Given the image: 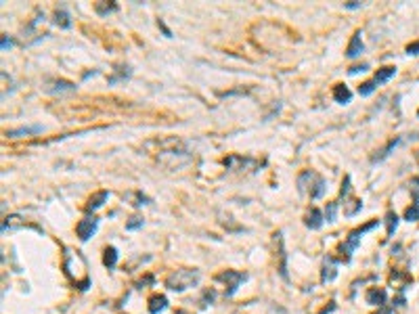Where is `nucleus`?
Wrapping results in <instances>:
<instances>
[{
    "label": "nucleus",
    "instance_id": "obj_8",
    "mask_svg": "<svg viewBox=\"0 0 419 314\" xmlns=\"http://www.w3.org/2000/svg\"><path fill=\"white\" fill-rule=\"evenodd\" d=\"M338 276V262L331 258V256H327L325 260H323V270H321V283L325 285V283H331L334 278Z\"/></svg>",
    "mask_w": 419,
    "mask_h": 314
},
{
    "label": "nucleus",
    "instance_id": "obj_27",
    "mask_svg": "<svg viewBox=\"0 0 419 314\" xmlns=\"http://www.w3.org/2000/svg\"><path fill=\"white\" fill-rule=\"evenodd\" d=\"M405 220H407V222H417V220H419V203H413L411 207H407Z\"/></svg>",
    "mask_w": 419,
    "mask_h": 314
},
{
    "label": "nucleus",
    "instance_id": "obj_26",
    "mask_svg": "<svg viewBox=\"0 0 419 314\" xmlns=\"http://www.w3.org/2000/svg\"><path fill=\"white\" fill-rule=\"evenodd\" d=\"M128 195L134 197V203H132L134 207H143V205H149V203H151V199L145 197V195L141 193V191H136V193H128Z\"/></svg>",
    "mask_w": 419,
    "mask_h": 314
},
{
    "label": "nucleus",
    "instance_id": "obj_32",
    "mask_svg": "<svg viewBox=\"0 0 419 314\" xmlns=\"http://www.w3.org/2000/svg\"><path fill=\"white\" fill-rule=\"evenodd\" d=\"M153 283H155V278L151 274H147L145 278H141V281L136 283V289H143V285H153Z\"/></svg>",
    "mask_w": 419,
    "mask_h": 314
},
{
    "label": "nucleus",
    "instance_id": "obj_6",
    "mask_svg": "<svg viewBox=\"0 0 419 314\" xmlns=\"http://www.w3.org/2000/svg\"><path fill=\"white\" fill-rule=\"evenodd\" d=\"M323 222H325V214L321 212L319 207H310L306 212V216H304V224L308 226L310 231H319L323 226Z\"/></svg>",
    "mask_w": 419,
    "mask_h": 314
},
{
    "label": "nucleus",
    "instance_id": "obj_37",
    "mask_svg": "<svg viewBox=\"0 0 419 314\" xmlns=\"http://www.w3.org/2000/svg\"><path fill=\"white\" fill-rule=\"evenodd\" d=\"M157 25H160V29H162V32L166 34V36H168V38H172V32H170V29H168V27L164 25V21H157Z\"/></svg>",
    "mask_w": 419,
    "mask_h": 314
},
{
    "label": "nucleus",
    "instance_id": "obj_14",
    "mask_svg": "<svg viewBox=\"0 0 419 314\" xmlns=\"http://www.w3.org/2000/svg\"><path fill=\"white\" fill-rule=\"evenodd\" d=\"M350 99H352V92H350L348 86H344V84H336L334 86V101L336 103L346 105V103H350Z\"/></svg>",
    "mask_w": 419,
    "mask_h": 314
},
{
    "label": "nucleus",
    "instance_id": "obj_38",
    "mask_svg": "<svg viewBox=\"0 0 419 314\" xmlns=\"http://www.w3.org/2000/svg\"><path fill=\"white\" fill-rule=\"evenodd\" d=\"M346 9H361L363 7V3H348V5H344Z\"/></svg>",
    "mask_w": 419,
    "mask_h": 314
},
{
    "label": "nucleus",
    "instance_id": "obj_12",
    "mask_svg": "<svg viewBox=\"0 0 419 314\" xmlns=\"http://www.w3.org/2000/svg\"><path fill=\"white\" fill-rule=\"evenodd\" d=\"M74 90H76V84L67 80H55L50 88H46V92L50 95H63V92H74Z\"/></svg>",
    "mask_w": 419,
    "mask_h": 314
},
{
    "label": "nucleus",
    "instance_id": "obj_1",
    "mask_svg": "<svg viewBox=\"0 0 419 314\" xmlns=\"http://www.w3.org/2000/svg\"><path fill=\"white\" fill-rule=\"evenodd\" d=\"M298 191L302 195L308 193L310 199H321L325 195V191H327V182H325L323 176H319L317 172L304 170L298 176Z\"/></svg>",
    "mask_w": 419,
    "mask_h": 314
},
{
    "label": "nucleus",
    "instance_id": "obj_17",
    "mask_svg": "<svg viewBox=\"0 0 419 314\" xmlns=\"http://www.w3.org/2000/svg\"><path fill=\"white\" fill-rule=\"evenodd\" d=\"M166 306H168V298H166V295H151L147 308H149L151 314H160L162 310H166Z\"/></svg>",
    "mask_w": 419,
    "mask_h": 314
},
{
    "label": "nucleus",
    "instance_id": "obj_2",
    "mask_svg": "<svg viewBox=\"0 0 419 314\" xmlns=\"http://www.w3.org/2000/svg\"><path fill=\"white\" fill-rule=\"evenodd\" d=\"M199 278H201V272L199 270H191V268H183V270H174L172 274H168L166 278V287L170 291H185V289H191V287H197L199 283Z\"/></svg>",
    "mask_w": 419,
    "mask_h": 314
},
{
    "label": "nucleus",
    "instance_id": "obj_33",
    "mask_svg": "<svg viewBox=\"0 0 419 314\" xmlns=\"http://www.w3.org/2000/svg\"><path fill=\"white\" fill-rule=\"evenodd\" d=\"M0 46H3V50H9V48L15 46V40L9 38V36H3V42H0Z\"/></svg>",
    "mask_w": 419,
    "mask_h": 314
},
{
    "label": "nucleus",
    "instance_id": "obj_7",
    "mask_svg": "<svg viewBox=\"0 0 419 314\" xmlns=\"http://www.w3.org/2000/svg\"><path fill=\"white\" fill-rule=\"evenodd\" d=\"M365 300H367V304L381 308V306H386L388 293H386V289H381V287H371V289H367V293H365Z\"/></svg>",
    "mask_w": 419,
    "mask_h": 314
},
{
    "label": "nucleus",
    "instance_id": "obj_16",
    "mask_svg": "<svg viewBox=\"0 0 419 314\" xmlns=\"http://www.w3.org/2000/svg\"><path fill=\"white\" fill-rule=\"evenodd\" d=\"M275 241L279 243V258H281V264H279V272H281V276L287 281V266H285L287 254H285V247H283V235H281V233H277V235H275Z\"/></svg>",
    "mask_w": 419,
    "mask_h": 314
},
{
    "label": "nucleus",
    "instance_id": "obj_30",
    "mask_svg": "<svg viewBox=\"0 0 419 314\" xmlns=\"http://www.w3.org/2000/svg\"><path fill=\"white\" fill-rule=\"evenodd\" d=\"M350 176H344V182H342V189H340V197L346 201L348 199V195H350Z\"/></svg>",
    "mask_w": 419,
    "mask_h": 314
},
{
    "label": "nucleus",
    "instance_id": "obj_15",
    "mask_svg": "<svg viewBox=\"0 0 419 314\" xmlns=\"http://www.w3.org/2000/svg\"><path fill=\"white\" fill-rule=\"evenodd\" d=\"M42 130H44L42 126H21V128L7 130V136L9 138H19V136H27V134H40Z\"/></svg>",
    "mask_w": 419,
    "mask_h": 314
},
{
    "label": "nucleus",
    "instance_id": "obj_29",
    "mask_svg": "<svg viewBox=\"0 0 419 314\" xmlns=\"http://www.w3.org/2000/svg\"><path fill=\"white\" fill-rule=\"evenodd\" d=\"M143 218L141 216H132L128 222H126V231H136V229H141V226H143Z\"/></svg>",
    "mask_w": 419,
    "mask_h": 314
},
{
    "label": "nucleus",
    "instance_id": "obj_39",
    "mask_svg": "<svg viewBox=\"0 0 419 314\" xmlns=\"http://www.w3.org/2000/svg\"><path fill=\"white\" fill-rule=\"evenodd\" d=\"M334 310H336V304H334V302H331V306H329V308H325V310H323L321 314H329V312H334Z\"/></svg>",
    "mask_w": 419,
    "mask_h": 314
},
{
    "label": "nucleus",
    "instance_id": "obj_4",
    "mask_svg": "<svg viewBox=\"0 0 419 314\" xmlns=\"http://www.w3.org/2000/svg\"><path fill=\"white\" fill-rule=\"evenodd\" d=\"M216 281L226 283V287H229V289L224 291V298H231V295H235V291L239 289V285L243 281H248V274L239 272V270H224V272L216 274Z\"/></svg>",
    "mask_w": 419,
    "mask_h": 314
},
{
    "label": "nucleus",
    "instance_id": "obj_36",
    "mask_svg": "<svg viewBox=\"0 0 419 314\" xmlns=\"http://www.w3.org/2000/svg\"><path fill=\"white\" fill-rule=\"evenodd\" d=\"M392 312H394V308H392V306H381L375 314H392Z\"/></svg>",
    "mask_w": 419,
    "mask_h": 314
},
{
    "label": "nucleus",
    "instance_id": "obj_23",
    "mask_svg": "<svg viewBox=\"0 0 419 314\" xmlns=\"http://www.w3.org/2000/svg\"><path fill=\"white\" fill-rule=\"evenodd\" d=\"M95 11H97V15L105 17V15L117 11V3H97V5H95Z\"/></svg>",
    "mask_w": 419,
    "mask_h": 314
},
{
    "label": "nucleus",
    "instance_id": "obj_19",
    "mask_svg": "<svg viewBox=\"0 0 419 314\" xmlns=\"http://www.w3.org/2000/svg\"><path fill=\"white\" fill-rule=\"evenodd\" d=\"M396 76V67H392V65H388V67H381V69H377V74H375V78H373V82L379 86V84H383V82H388L390 78H394Z\"/></svg>",
    "mask_w": 419,
    "mask_h": 314
},
{
    "label": "nucleus",
    "instance_id": "obj_3",
    "mask_svg": "<svg viewBox=\"0 0 419 314\" xmlns=\"http://www.w3.org/2000/svg\"><path fill=\"white\" fill-rule=\"evenodd\" d=\"M377 224H379V220H371V222H367L365 226H361V229H354L350 235H348V241L340 245V252H342V256H344V262H350V256H352V252L358 247L361 237H363L365 233L373 231Z\"/></svg>",
    "mask_w": 419,
    "mask_h": 314
},
{
    "label": "nucleus",
    "instance_id": "obj_31",
    "mask_svg": "<svg viewBox=\"0 0 419 314\" xmlns=\"http://www.w3.org/2000/svg\"><path fill=\"white\" fill-rule=\"evenodd\" d=\"M367 69H369V63H361V65H352L350 69H348V74H350V76H356V74L367 72Z\"/></svg>",
    "mask_w": 419,
    "mask_h": 314
},
{
    "label": "nucleus",
    "instance_id": "obj_22",
    "mask_svg": "<svg viewBox=\"0 0 419 314\" xmlns=\"http://www.w3.org/2000/svg\"><path fill=\"white\" fill-rule=\"evenodd\" d=\"M113 76L109 78V84H115V82H122V80H126V78H130V74H132V69L128 67V65H115V69H113Z\"/></svg>",
    "mask_w": 419,
    "mask_h": 314
},
{
    "label": "nucleus",
    "instance_id": "obj_34",
    "mask_svg": "<svg viewBox=\"0 0 419 314\" xmlns=\"http://www.w3.org/2000/svg\"><path fill=\"white\" fill-rule=\"evenodd\" d=\"M407 55H419V40L417 42H411L407 46Z\"/></svg>",
    "mask_w": 419,
    "mask_h": 314
},
{
    "label": "nucleus",
    "instance_id": "obj_21",
    "mask_svg": "<svg viewBox=\"0 0 419 314\" xmlns=\"http://www.w3.org/2000/svg\"><path fill=\"white\" fill-rule=\"evenodd\" d=\"M55 25H59L61 29H69L72 27V17L65 9H57L55 11Z\"/></svg>",
    "mask_w": 419,
    "mask_h": 314
},
{
    "label": "nucleus",
    "instance_id": "obj_20",
    "mask_svg": "<svg viewBox=\"0 0 419 314\" xmlns=\"http://www.w3.org/2000/svg\"><path fill=\"white\" fill-rule=\"evenodd\" d=\"M103 264L107 266L109 270H113V268H115V264H117V249H115L113 245L105 247V252H103Z\"/></svg>",
    "mask_w": 419,
    "mask_h": 314
},
{
    "label": "nucleus",
    "instance_id": "obj_10",
    "mask_svg": "<svg viewBox=\"0 0 419 314\" xmlns=\"http://www.w3.org/2000/svg\"><path fill=\"white\" fill-rule=\"evenodd\" d=\"M400 143H403V138H400V136H396V138H392V141L386 145V147H383V149H379L373 157H371V164H377V162H383V160H388V157H390V153L400 145Z\"/></svg>",
    "mask_w": 419,
    "mask_h": 314
},
{
    "label": "nucleus",
    "instance_id": "obj_9",
    "mask_svg": "<svg viewBox=\"0 0 419 314\" xmlns=\"http://www.w3.org/2000/svg\"><path fill=\"white\" fill-rule=\"evenodd\" d=\"M363 50H365V44H363V40H361V32H354L352 38H350V42H348L346 57H348V59H356Z\"/></svg>",
    "mask_w": 419,
    "mask_h": 314
},
{
    "label": "nucleus",
    "instance_id": "obj_13",
    "mask_svg": "<svg viewBox=\"0 0 419 314\" xmlns=\"http://www.w3.org/2000/svg\"><path fill=\"white\" fill-rule=\"evenodd\" d=\"M107 197H109V191H99V193H95L88 199V203H86V214H93L95 209H99L105 201H107Z\"/></svg>",
    "mask_w": 419,
    "mask_h": 314
},
{
    "label": "nucleus",
    "instance_id": "obj_35",
    "mask_svg": "<svg viewBox=\"0 0 419 314\" xmlns=\"http://www.w3.org/2000/svg\"><path fill=\"white\" fill-rule=\"evenodd\" d=\"M403 306H405V295H403V293H400V295H398V298L394 300V306H392V308H403Z\"/></svg>",
    "mask_w": 419,
    "mask_h": 314
},
{
    "label": "nucleus",
    "instance_id": "obj_11",
    "mask_svg": "<svg viewBox=\"0 0 419 314\" xmlns=\"http://www.w3.org/2000/svg\"><path fill=\"white\" fill-rule=\"evenodd\" d=\"M256 162L250 160V157H239V155H231L224 160V166L229 170H246L248 166H254Z\"/></svg>",
    "mask_w": 419,
    "mask_h": 314
},
{
    "label": "nucleus",
    "instance_id": "obj_28",
    "mask_svg": "<svg viewBox=\"0 0 419 314\" xmlns=\"http://www.w3.org/2000/svg\"><path fill=\"white\" fill-rule=\"evenodd\" d=\"M375 88H377V84H375L373 80H371V82H363V84L358 86V95H361V97H369Z\"/></svg>",
    "mask_w": 419,
    "mask_h": 314
},
{
    "label": "nucleus",
    "instance_id": "obj_5",
    "mask_svg": "<svg viewBox=\"0 0 419 314\" xmlns=\"http://www.w3.org/2000/svg\"><path fill=\"white\" fill-rule=\"evenodd\" d=\"M97 226H99V220L93 216H88V218H84V220H80L78 222V226H76V231H78V237H80V241H88L95 233H97Z\"/></svg>",
    "mask_w": 419,
    "mask_h": 314
},
{
    "label": "nucleus",
    "instance_id": "obj_18",
    "mask_svg": "<svg viewBox=\"0 0 419 314\" xmlns=\"http://www.w3.org/2000/svg\"><path fill=\"white\" fill-rule=\"evenodd\" d=\"M25 226V220H21V216H17V214H11L5 218L3 222V233L7 231H17V229H23Z\"/></svg>",
    "mask_w": 419,
    "mask_h": 314
},
{
    "label": "nucleus",
    "instance_id": "obj_24",
    "mask_svg": "<svg viewBox=\"0 0 419 314\" xmlns=\"http://www.w3.org/2000/svg\"><path fill=\"white\" fill-rule=\"evenodd\" d=\"M325 220H327L329 224L338 220V201H329V203L325 205Z\"/></svg>",
    "mask_w": 419,
    "mask_h": 314
},
{
    "label": "nucleus",
    "instance_id": "obj_25",
    "mask_svg": "<svg viewBox=\"0 0 419 314\" xmlns=\"http://www.w3.org/2000/svg\"><path fill=\"white\" fill-rule=\"evenodd\" d=\"M386 229H388V237H394V233L398 229V216L394 212L386 214Z\"/></svg>",
    "mask_w": 419,
    "mask_h": 314
},
{
    "label": "nucleus",
    "instance_id": "obj_40",
    "mask_svg": "<svg viewBox=\"0 0 419 314\" xmlns=\"http://www.w3.org/2000/svg\"><path fill=\"white\" fill-rule=\"evenodd\" d=\"M417 117H419V109H417Z\"/></svg>",
    "mask_w": 419,
    "mask_h": 314
}]
</instances>
